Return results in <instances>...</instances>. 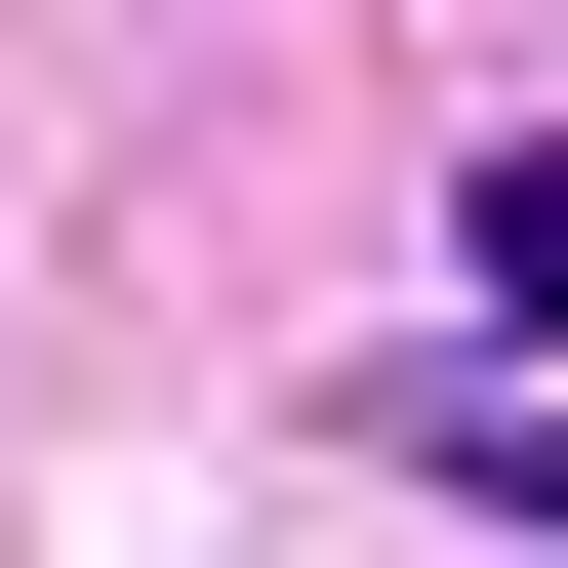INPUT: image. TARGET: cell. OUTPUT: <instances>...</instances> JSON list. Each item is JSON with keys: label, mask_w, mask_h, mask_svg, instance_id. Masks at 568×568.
I'll return each instance as SVG.
<instances>
[{"label": "cell", "mask_w": 568, "mask_h": 568, "mask_svg": "<svg viewBox=\"0 0 568 568\" xmlns=\"http://www.w3.org/2000/svg\"><path fill=\"white\" fill-rule=\"evenodd\" d=\"M447 284H487V325H568V163H487V203H447Z\"/></svg>", "instance_id": "1"}]
</instances>
